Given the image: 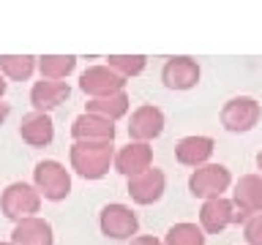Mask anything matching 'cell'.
Wrapping results in <instances>:
<instances>
[{
	"label": "cell",
	"mask_w": 262,
	"mask_h": 245,
	"mask_svg": "<svg viewBox=\"0 0 262 245\" xmlns=\"http://www.w3.org/2000/svg\"><path fill=\"white\" fill-rule=\"evenodd\" d=\"M126 87V79L118 77L112 68L106 65H88L85 71L79 74V90L90 98H104L112 93H123Z\"/></svg>",
	"instance_id": "cell-9"
},
{
	"label": "cell",
	"mask_w": 262,
	"mask_h": 245,
	"mask_svg": "<svg viewBox=\"0 0 262 245\" xmlns=\"http://www.w3.org/2000/svg\"><path fill=\"white\" fill-rule=\"evenodd\" d=\"M71 95V85L69 82H49V79H41V82H33L30 87V104H33V112H52L57 106H63Z\"/></svg>",
	"instance_id": "cell-13"
},
{
	"label": "cell",
	"mask_w": 262,
	"mask_h": 245,
	"mask_svg": "<svg viewBox=\"0 0 262 245\" xmlns=\"http://www.w3.org/2000/svg\"><path fill=\"white\" fill-rule=\"evenodd\" d=\"M36 71L33 55H0V77L11 82H28Z\"/></svg>",
	"instance_id": "cell-21"
},
{
	"label": "cell",
	"mask_w": 262,
	"mask_h": 245,
	"mask_svg": "<svg viewBox=\"0 0 262 245\" xmlns=\"http://www.w3.org/2000/svg\"><path fill=\"white\" fill-rule=\"evenodd\" d=\"M11 114V104H6V101H0V126L6 122V117Z\"/></svg>",
	"instance_id": "cell-26"
},
{
	"label": "cell",
	"mask_w": 262,
	"mask_h": 245,
	"mask_svg": "<svg viewBox=\"0 0 262 245\" xmlns=\"http://www.w3.org/2000/svg\"><path fill=\"white\" fill-rule=\"evenodd\" d=\"M11 242L14 245H55V232L52 224L44 218H25L14 226L11 232Z\"/></svg>",
	"instance_id": "cell-18"
},
{
	"label": "cell",
	"mask_w": 262,
	"mask_h": 245,
	"mask_svg": "<svg viewBox=\"0 0 262 245\" xmlns=\"http://www.w3.org/2000/svg\"><path fill=\"white\" fill-rule=\"evenodd\" d=\"M164 112L159 109V106H153V104H142L139 109H134L128 114V136H131V142H142V144H150L156 136H161V131H164Z\"/></svg>",
	"instance_id": "cell-8"
},
{
	"label": "cell",
	"mask_w": 262,
	"mask_h": 245,
	"mask_svg": "<svg viewBox=\"0 0 262 245\" xmlns=\"http://www.w3.org/2000/svg\"><path fill=\"white\" fill-rule=\"evenodd\" d=\"M0 212L14 224H19L25 218H36L41 212V196L33 188V183L16 180V183L6 185V191L0 193Z\"/></svg>",
	"instance_id": "cell-3"
},
{
	"label": "cell",
	"mask_w": 262,
	"mask_h": 245,
	"mask_svg": "<svg viewBox=\"0 0 262 245\" xmlns=\"http://www.w3.org/2000/svg\"><path fill=\"white\" fill-rule=\"evenodd\" d=\"M229 224H235V207L232 202L219 196V199H208L200 207V229L205 234H219L224 232Z\"/></svg>",
	"instance_id": "cell-16"
},
{
	"label": "cell",
	"mask_w": 262,
	"mask_h": 245,
	"mask_svg": "<svg viewBox=\"0 0 262 245\" xmlns=\"http://www.w3.org/2000/svg\"><path fill=\"white\" fill-rule=\"evenodd\" d=\"M128 245H164V242L153 234H137L134 240H128Z\"/></svg>",
	"instance_id": "cell-25"
},
{
	"label": "cell",
	"mask_w": 262,
	"mask_h": 245,
	"mask_svg": "<svg viewBox=\"0 0 262 245\" xmlns=\"http://www.w3.org/2000/svg\"><path fill=\"white\" fill-rule=\"evenodd\" d=\"M161 82L169 90H191L200 82V63L194 57H169L161 68Z\"/></svg>",
	"instance_id": "cell-12"
},
{
	"label": "cell",
	"mask_w": 262,
	"mask_h": 245,
	"mask_svg": "<svg viewBox=\"0 0 262 245\" xmlns=\"http://www.w3.org/2000/svg\"><path fill=\"white\" fill-rule=\"evenodd\" d=\"M161 242L164 245H205V232L196 224L180 220V224L167 229V234H164Z\"/></svg>",
	"instance_id": "cell-22"
},
{
	"label": "cell",
	"mask_w": 262,
	"mask_h": 245,
	"mask_svg": "<svg viewBox=\"0 0 262 245\" xmlns=\"http://www.w3.org/2000/svg\"><path fill=\"white\" fill-rule=\"evenodd\" d=\"M232 183V175L224 163H205V166L194 169L191 177H188V191L196 199L208 202V199H219L224 196V191Z\"/></svg>",
	"instance_id": "cell-6"
},
{
	"label": "cell",
	"mask_w": 262,
	"mask_h": 245,
	"mask_svg": "<svg viewBox=\"0 0 262 245\" xmlns=\"http://www.w3.org/2000/svg\"><path fill=\"white\" fill-rule=\"evenodd\" d=\"M235 224H246L251 215L262 212V175H243L232 191Z\"/></svg>",
	"instance_id": "cell-7"
},
{
	"label": "cell",
	"mask_w": 262,
	"mask_h": 245,
	"mask_svg": "<svg viewBox=\"0 0 262 245\" xmlns=\"http://www.w3.org/2000/svg\"><path fill=\"white\" fill-rule=\"evenodd\" d=\"M19 136H22V142L30 144V147H49L55 139L52 117H49V114H41V112H28L19 122Z\"/></svg>",
	"instance_id": "cell-17"
},
{
	"label": "cell",
	"mask_w": 262,
	"mask_h": 245,
	"mask_svg": "<svg viewBox=\"0 0 262 245\" xmlns=\"http://www.w3.org/2000/svg\"><path fill=\"white\" fill-rule=\"evenodd\" d=\"M33 188L38 191L41 199L63 202L71 193V172L52 158H44L33 166Z\"/></svg>",
	"instance_id": "cell-2"
},
{
	"label": "cell",
	"mask_w": 262,
	"mask_h": 245,
	"mask_svg": "<svg viewBox=\"0 0 262 245\" xmlns=\"http://www.w3.org/2000/svg\"><path fill=\"white\" fill-rule=\"evenodd\" d=\"M128 106H131V98H128L126 90H123V93H112V95H104V98H88V101H85V112L115 122V120L126 117Z\"/></svg>",
	"instance_id": "cell-19"
},
{
	"label": "cell",
	"mask_w": 262,
	"mask_h": 245,
	"mask_svg": "<svg viewBox=\"0 0 262 245\" xmlns=\"http://www.w3.org/2000/svg\"><path fill=\"white\" fill-rule=\"evenodd\" d=\"M115 144L110 142H74L69 147V163L82 180H101L112 169Z\"/></svg>",
	"instance_id": "cell-1"
},
{
	"label": "cell",
	"mask_w": 262,
	"mask_h": 245,
	"mask_svg": "<svg viewBox=\"0 0 262 245\" xmlns=\"http://www.w3.org/2000/svg\"><path fill=\"white\" fill-rule=\"evenodd\" d=\"M115 134H118V128H115V122L104 120V117H96V114H88L82 112L79 117H74L71 122V139L74 142H110Z\"/></svg>",
	"instance_id": "cell-14"
},
{
	"label": "cell",
	"mask_w": 262,
	"mask_h": 245,
	"mask_svg": "<svg viewBox=\"0 0 262 245\" xmlns=\"http://www.w3.org/2000/svg\"><path fill=\"white\" fill-rule=\"evenodd\" d=\"M98 229H101V234L110 237V240H134L137 232H139V218L131 207H126V204L110 202L101 207V212H98Z\"/></svg>",
	"instance_id": "cell-4"
},
{
	"label": "cell",
	"mask_w": 262,
	"mask_h": 245,
	"mask_svg": "<svg viewBox=\"0 0 262 245\" xmlns=\"http://www.w3.org/2000/svg\"><path fill=\"white\" fill-rule=\"evenodd\" d=\"M126 191H128L134 204H142V207L145 204H156L164 196V191H167V175H164L161 169L150 166L147 172H142V175L128 177Z\"/></svg>",
	"instance_id": "cell-11"
},
{
	"label": "cell",
	"mask_w": 262,
	"mask_h": 245,
	"mask_svg": "<svg viewBox=\"0 0 262 245\" xmlns=\"http://www.w3.org/2000/svg\"><path fill=\"white\" fill-rule=\"evenodd\" d=\"M104 65L112 68L118 77L131 79V77H139V74L147 68V57L145 55H110Z\"/></svg>",
	"instance_id": "cell-23"
},
{
	"label": "cell",
	"mask_w": 262,
	"mask_h": 245,
	"mask_svg": "<svg viewBox=\"0 0 262 245\" xmlns=\"http://www.w3.org/2000/svg\"><path fill=\"white\" fill-rule=\"evenodd\" d=\"M221 126H224L229 134H246L259 122L262 117V106L257 98L251 95H235L221 106Z\"/></svg>",
	"instance_id": "cell-5"
},
{
	"label": "cell",
	"mask_w": 262,
	"mask_h": 245,
	"mask_svg": "<svg viewBox=\"0 0 262 245\" xmlns=\"http://www.w3.org/2000/svg\"><path fill=\"white\" fill-rule=\"evenodd\" d=\"M0 245H14L11 240H0Z\"/></svg>",
	"instance_id": "cell-29"
},
{
	"label": "cell",
	"mask_w": 262,
	"mask_h": 245,
	"mask_svg": "<svg viewBox=\"0 0 262 245\" xmlns=\"http://www.w3.org/2000/svg\"><path fill=\"white\" fill-rule=\"evenodd\" d=\"M216 150V142H213V136H183L180 142L175 144V161L183 163V166H194L200 169L205 163H210V155Z\"/></svg>",
	"instance_id": "cell-15"
},
{
	"label": "cell",
	"mask_w": 262,
	"mask_h": 245,
	"mask_svg": "<svg viewBox=\"0 0 262 245\" xmlns=\"http://www.w3.org/2000/svg\"><path fill=\"white\" fill-rule=\"evenodd\" d=\"M36 68L49 82H66L74 74V68H77V57L74 55H41L36 57Z\"/></svg>",
	"instance_id": "cell-20"
},
{
	"label": "cell",
	"mask_w": 262,
	"mask_h": 245,
	"mask_svg": "<svg viewBox=\"0 0 262 245\" xmlns=\"http://www.w3.org/2000/svg\"><path fill=\"white\" fill-rule=\"evenodd\" d=\"M6 90H8V82L0 77V101H3V93H6Z\"/></svg>",
	"instance_id": "cell-27"
},
{
	"label": "cell",
	"mask_w": 262,
	"mask_h": 245,
	"mask_svg": "<svg viewBox=\"0 0 262 245\" xmlns=\"http://www.w3.org/2000/svg\"><path fill=\"white\" fill-rule=\"evenodd\" d=\"M243 237H246V242H249V245H262V212L251 215L243 224Z\"/></svg>",
	"instance_id": "cell-24"
},
{
	"label": "cell",
	"mask_w": 262,
	"mask_h": 245,
	"mask_svg": "<svg viewBox=\"0 0 262 245\" xmlns=\"http://www.w3.org/2000/svg\"><path fill=\"white\" fill-rule=\"evenodd\" d=\"M153 166V147L142 142H128L115 150L112 169L123 177H137Z\"/></svg>",
	"instance_id": "cell-10"
},
{
	"label": "cell",
	"mask_w": 262,
	"mask_h": 245,
	"mask_svg": "<svg viewBox=\"0 0 262 245\" xmlns=\"http://www.w3.org/2000/svg\"><path fill=\"white\" fill-rule=\"evenodd\" d=\"M257 169H259V172H262V150H259V153H257Z\"/></svg>",
	"instance_id": "cell-28"
}]
</instances>
